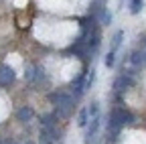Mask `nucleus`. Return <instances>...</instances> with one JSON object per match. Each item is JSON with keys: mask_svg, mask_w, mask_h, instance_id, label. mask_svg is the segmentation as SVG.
Segmentation results:
<instances>
[{"mask_svg": "<svg viewBox=\"0 0 146 144\" xmlns=\"http://www.w3.org/2000/svg\"><path fill=\"white\" fill-rule=\"evenodd\" d=\"M49 102L55 106L57 118H69L73 114V110H75V98H73L69 92H63V89L51 92L49 94Z\"/></svg>", "mask_w": 146, "mask_h": 144, "instance_id": "obj_1", "label": "nucleus"}, {"mask_svg": "<svg viewBox=\"0 0 146 144\" xmlns=\"http://www.w3.org/2000/svg\"><path fill=\"white\" fill-rule=\"evenodd\" d=\"M132 85H134V71H122V73L116 77V81H114V89L118 94L126 92V89L132 87Z\"/></svg>", "mask_w": 146, "mask_h": 144, "instance_id": "obj_2", "label": "nucleus"}, {"mask_svg": "<svg viewBox=\"0 0 146 144\" xmlns=\"http://www.w3.org/2000/svg\"><path fill=\"white\" fill-rule=\"evenodd\" d=\"M85 75H87L85 71H83V73H79V75H77V79H73V81H71V85H69V89H71L69 94L75 98V100H77V98H81V96H83V92H85Z\"/></svg>", "mask_w": 146, "mask_h": 144, "instance_id": "obj_3", "label": "nucleus"}, {"mask_svg": "<svg viewBox=\"0 0 146 144\" xmlns=\"http://www.w3.org/2000/svg\"><path fill=\"white\" fill-rule=\"evenodd\" d=\"M14 69L10 67V65H6V63H2L0 65V85L2 87H6V85H10L12 81H14Z\"/></svg>", "mask_w": 146, "mask_h": 144, "instance_id": "obj_4", "label": "nucleus"}, {"mask_svg": "<svg viewBox=\"0 0 146 144\" xmlns=\"http://www.w3.org/2000/svg\"><path fill=\"white\" fill-rule=\"evenodd\" d=\"M57 142V126L41 128V144H55Z\"/></svg>", "mask_w": 146, "mask_h": 144, "instance_id": "obj_5", "label": "nucleus"}, {"mask_svg": "<svg viewBox=\"0 0 146 144\" xmlns=\"http://www.w3.org/2000/svg\"><path fill=\"white\" fill-rule=\"evenodd\" d=\"M100 124H102V116H100V114H98V116H94V118L87 122V134H85V136H87V140H91V138L98 134Z\"/></svg>", "mask_w": 146, "mask_h": 144, "instance_id": "obj_6", "label": "nucleus"}, {"mask_svg": "<svg viewBox=\"0 0 146 144\" xmlns=\"http://www.w3.org/2000/svg\"><path fill=\"white\" fill-rule=\"evenodd\" d=\"M16 118H18V122H23V124H27V122H31L33 118H35V110L31 106H23L21 110L16 112Z\"/></svg>", "mask_w": 146, "mask_h": 144, "instance_id": "obj_7", "label": "nucleus"}, {"mask_svg": "<svg viewBox=\"0 0 146 144\" xmlns=\"http://www.w3.org/2000/svg\"><path fill=\"white\" fill-rule=\"evenodd\" d=\"M57 114H45V116H41V128H53V126H57Z\"/></svg>", "mask_w": 146, "mask_h": 144, "instance_id": "obj_8", "label": "nucleus"}, {"mask_svg": "<svg viewBox=\"0 0 146 144\" xmlns=\"http://www.w3.org/2000/svg\"><path fill=\"white\" fill-rule=\"evenodd\" d=\"M87 122H89L87 108H81V110H79V114H77V126H79V128H85V126H87Z\"/></svg>", "mask_w": 146, "mask_h": 144, "instance_id": "obj_9", "label": "nucleus"}, {"mask_svg": "<svg viewBox=\"0 0 146 144\" xmlns=\"http://www.w3.org/2000/svg\"><path fill=\"white\" fill-rule=\"evenodd\" d=\"M130 61H132L134 65H144V63H146V53H144V51H134Z\"/></svg>", "mask_w": 146, "mask_h": 144, "instance_id": "obj_10", "label": "nucleus"}, {"mask_svg": "<svg viewBox=\"0 0 146 144\" xmlns=\"http://www.w3.org/2000/svg\"><path fill=\"white\" fill-rule=\"evenodd\" d=\"M122 39H124V31H116L114 33V37H112V51H118V47L122 45Z\"/></svg>", "mask_w": 146, "mask_h": 144, "instance_id": "obj_11", "label": "nucleus"}, {"mask_svg": "<svg viewBox=\"0 0 146 144\" xmlns=\"http://www.w3.org/2000/svg\"><path fill=\"white\" fill-rule=\"evenodd\" d=\"M144 8V0H130V12L132 14H140Z\"/></svg>", "mask_w": 146, "mask_h": 144, "instance_id": "obj_12", "label": "nucleus"}, {"mask_svg": "<svg viewBox=\"0 0 146 144\" xmlns=\"http://www.w3.org/2000/svg\"><path fill=\"white\" fill-rule=\"evenodd\" d=\"M114 63H116V51L110 49L108 55L104 57V65H106V67H114Z\"/></svg>", "mask_w": 146, "mask_h": 144, "instance_id": "obj_13", "label": "nucleus"}, {"mask_svg": "<svg viewBox=\"0 0 146 144\" xmlns=\"http://www.w3.org/2000/svg\"><path fill=\"white\" fill-rule=\"evenodd\" d=\"M35 77H36V67H35V65L27 67V73H25V79H27L29 83H33V81H35Z\"/></svg>", "mask_w": 146, "mask_h": 144, "instance_id": "obj_14", "label": "nucleus"}, {"mask_svg": "<svg viewBox=\"0 0 146 144\" xmlns=\"http://www.w3.org/2000/svg\"><path fill=\"white\" fill-rule=\"evenodd\" d=\"M87 114H89V118H94V116H98L100 114V104L98 102H94L89 108H87Z\"/></svg>", "mask_w": 146, "mask_h": 144, "instance_id": "obj_15", "label": "nucleus"}, {"mask_svg": "<svg viewBox=\"0 0 146 144\" xmlns=\"http://www.w3.org/2000/svg\"><path fill=\"white\" fill-rule=\"evenodd\" d=\"M6 144H18V142H10V140H6Z\"/></svg>", "mask_w": 146, "mask_h": 144, "instance_id": "obj_16", "label": "nucleus"}, {"mask_svg": "<svg viewBox=\"0 0 146 144\" xmlns=\"http://www.w3.org/2000/svg\"><path fill=\"white\" fill-rule=\"evenodd\" d=\"M25 144H35V142H31V140H27V142H25Z\"/></svg>", "mask_w": 146, "mask_h": 144, "instance_id": "obj_17", "label": "nucleus"}, {"mask_svg": "<svg viewBox=\"0 0 146 144\" xmlns=\"http://www.w3.org/2000/svg\"><path fill=\"white\" fill-rule=\"evenodd\" d=\"M0 144H6V140H0Z\"/></svg>", "mask_w": 146, "mask_h": 144, "instance_id": "obj_18", "label": "nucleus"}]
</instances>
